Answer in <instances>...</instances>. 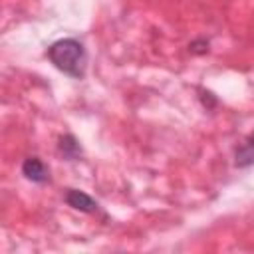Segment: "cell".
Returning <instances> with one entry per match:
<instances>
[{"label":"cell","instance_id":"obj_1","mask_svg":"<svg viewBox=\"0 0 254 254\" xmlns=\"http://www.w3.org/2000/svg\"><path fill=\"white\" fill-rule=\"evenodd\" d=\"M48 58L60 71L71 77H83L85 73L87 54H85L83 44L73 38H64V40L54 42L48 48Z\"/></svg>","mask_w":254,"mask_h":254},{"label":"cell","instance_id":"obj_4","mask_svg":"<svg viewBox=\"0 0 254 254\" xmlns=\"http://www.w3.org/2000/svg\"><path fill=\"white\" fill-rule=\"evenodd\" d=\"M254 163V135L236 151V165L238 167H248Z\"/></svg>","mask_w":254,"mask_h":254},{"label":"cell","instance_id":"obj_2","mask_svg":"<svg viewBox=\"0 0 254 254\" xmlns=\"http://www.w3.org/2000/svg\"><path fill=\"white\" fill-rule=\"evenodd\" d=\"M65 202H67L71 208L81 210V212H93V210L97 208V202H95L89 194H85L83 190H77V189H69V190L65 192Z\"/></svg>","mask_w":254,"mask_h":254},{"label":"cell","instance_id":"obj_3","mask_svg":"<svg viewBox=\"0 0 254 254\" xmlns=\"http://www.w3.org/2000/svg\"><path fill=\"white\" fill-rule=\"evenodd\" d=\"M22 173L26 175V179H30L34 183H46L48 181V167L38 157H28L22 165Z\"/></svg>","mask_w":254,"mask_h":254},{"label":"cell","instance_id":"obj_5","mask_svg":"<svg viewBox=\"0 0 254 254\" xmlns=\"http://www.w3.org/2000/svg\"><path fill=\"white\" fill-rule=\"evenodd\" d=\"M60 149H62V153H64L65 157H69V159L79 153V145L75 143V139H73L71 135H65V137L60 141Z\"/></svg>","mask_w":254,"mask_h":254}]
</instances>
